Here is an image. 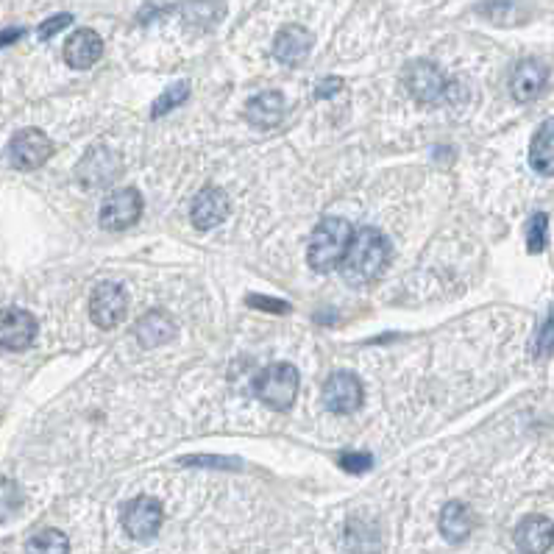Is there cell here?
Masks as SVG:
<instances>
[{"label":"cell","instance_id":"cell-15","mask_svg":"<svg viewBox=\"0 0 554 554\" xmlns=\"http://www.w3.org/2000/svg\"><path fill=\"white\" fill-rule=\"evenodd\" d=\"M516 546L521 554H546L554 546V524L546 516H527L516 527Z\"/></svg>","mask_w":554,"mask_h":554},{"label":"cell","instance_id":"cell-4","mask_svg":"<svg viewBox=\"0 0 554 554\" xmlns=\"http://www.w3.org/2000/svg\"><path fill=\"white\" fill-rule=\"evenodd\" d=\"M404 84H407V92L413 95L415 104L421 106L443 104L451 90L449 78L443 76V70L435 62H429V59L410 62L407 70H404Z\"/></svg>","mask_w":554,"mask_h":554},{"label":"cell","instance_id":"cell-28","mask_svg":"<svg viewBox=\"0 0 554 554\" xmlns=\"http://www.w3.org/2000/svg\"><path fill=\"white\" fill-rule=\"evenodd\" d=\"M532 354H535V360H549V357H554V307L546 315V321L541 323L538 335H535Z\"/></svg>","mask_w":554,"mask_h":554},{"label":"cell","instance_id":"cell-16","mask_svg":"<svg viewBox=\"0 0 554 554\" xmlns=\"http://www.w3.org/2000/svg\"><path fill=\"white\" fill-rule=\"evenodd\" d=\"M104 56V39L98 37L92 28H78L65 45V62L73 70H90L98 59Z\"/></svg>","mask_w":554,"mask_h":554},{"label":"cell","instance_id":"cell-6","mask_svg":"<svg viewBox=\"0 0 554 554\" xmlns=\"http://www.w3.org/2000/svg\"><path fill=\"white\" fill-rule=\"evenodd\" d=\"M129 312V296L115 282H101L90 296V318L98 329H115Z\"/></svg>","mask_w":554,"mask_h":554},{"label":"cell","instance_id":"cell-21","mask_svg":"<svg viewBox=\"0 0 554 554\" xmlns=\"http://www.w3.org/2000/svg\"><path fill=\"white\" fill-rule=\"evenodd\" d=\"M346 546L354 554H379L382 541H379V527L362 518H351L346 524Z\"/></svg>","mask_w":554,"mask_h":554},{"label":"cell","instance_id":"cell-19","mask_svg":"<svg viewBox=\"0 0 554 554\" xmlns=\"http://www.w3.org/2000/svg\"><path fill=\"white\" fill-rule=\"evenodd\" d=\"M245 117L257 129H273L284 117L282 92H259L257 98H251L245 106Z\"/></svg>","mask_w":554,"mask_h":554},{"label":"cell","instance_id":"cell-10","mask_svg":"<svg viewBox=\"0 0 554 554\" xmlns=\"http://www.w3.org/2000/svg\"><path fill=\"white\" fill-rule=\"evenodd\" d=\"M549 84V67L541 59H521L513 73H510V95L518 104H529L535 101Z\"/></svg>","mask_w":554,"mask_h":554},{"label":"cell","instance_id":"cell-31","mask_svg":"<svg viewBox=\"0 0 554 554\" xmlns=\"http://www.w3.org/2000/svg\"><path fill=\"white\" fill-rule=\"evenodd\" d=\"M70 23H73V14H56V17H51V20H45V23L39 26V31H37L39 39L56 37V34H59L62 28L70 26Z\"/></svg>","mask_w":554,"mask_h":554},{"label":"cell","instance_id":"cell-18","mask_svg":"<svg viewBox=\"0 0 554 554\" xmlns=\"http://www.w3.org/2000/svg\"><path fill=\"white\" fill-rule=\"evenodd\" d=\"M529 165L541 176H554V117L543 120L529 142Z\"/></svg>","mask_w":554,"mask_h":554},{"label":"cell","instance_id":"cell-33","mask_svg":"<svg viewBox=\"0 0 554 554\" xmlns=\"http://www.w3.org/2000/svg\"><path fill=\"white\" fill-rule=\"evenodd\" d=\"M26 31L23 28H6V31H0V48H6V45H12L17 39L23 37Z\"/></svg>","mask_w":554,"mask_h":554},{"label":"cell","instance_id":"cell-25","mask_svg":"<svg viewBox=\"0 0 554 554\" xmlns=\"http://www.w3.org/2000/svg\"><path fill=\"white\" fill-rule=\"evenodd\" d=\"M187 95H190V84H187V81H179V84L168 87V90L156 98L154 106H151V117H165L168 112H173L176 106L184 104V101H187Z\"/></svg>","mask_w":554,"mask_h":554},{"label":"cell","instance_id":"cell-30","mask_svg":"<svg viewBox=\"0 0 554 554\" xmlns=\"http://www.w3.org/2000/svg\"><path fill=\"white\" fill-rule=\"evenodd\" d=\"M245 304H248V307H254V310L273 312V315H287V312H290V304H287V301H279V298H268V296H248Z\"/></svg>","mask_w":554,"mask_h":554},{"label":"cell","instance_id":"cell-8","mask_svg":"<svg viewBox=\"0 0 554 554\" xmlns=\"http://www.w3.org/2000/svg\"><path fill=\"white\" fill-rule=\"evenodd\" d=\"M323 404L335 415H351L362 407V382L351 371H335L323 382Z\"/></svg>","mask_w":554,"mask_h":554},{"label":"cell","instance_id":"cell-3","mask_svg":"<svg viewBox=\"0 0 554 554\" xmlns=\"http://www.w3.org/2000/svg\"><path fill=\"white\" fill-rule=\"evenodd\" d=\"M254 393L262 404H268L271 410L287 413L298 396V371L290 362H276L271 368H265L254 382Z\"/></svg>","mask_w":554,"mask_h":554},{"label":"cell","instance_id":"cell-9","mask_svg":"<svg viewBox=\"0 0 554 554\" xmlns=\"http://www.w3.org/2000/svg\"><path fill=\"white\" fill-rule=\"evenodd\" d=\"M162 504L156 502L154 496H140L134 502L126 504L123 510V529L129 532L134 541H151L156 538V532L162 527Z\"/></svg>","mask_w":554,"mask_h":554},{"label":"cell","instance_id":"cell-13","mask_svg":"<svg viewBox=\"0 0 554 554\" xmlns=\"http://www.w3.org/2000/svg\"><path fill=\"white\" fill-rule=\"evenodd\" d=\"M117 173H120V165H117V156L104 148V145H98V148H92L90 154L81 159V165H78L76 176L78 181L84 184V187H104L109 181L115 179Z\"/></svg>","mask_w":554,"mask_h":554},{"label":"cell","instance_id":"cell-1","mask_svg":"<svg viewBox=\"0 0 554 554\" xmlns=\"http://www.w3.org/2000/svg\"><path fill=\"white\" fill-rule=\"evenodd\" d=\"M387 262H390V240L374 226H365L351 237L346 257L340 262V273L348 287L360 290L374 284L385 273Z\"/></svg>","mask_w":554,"mask_h":554},{"label":"cell","instance_id":"cell-22","mask_svg":"<svg viewBox=\"0 0 554 554\" xmlns=\"http://www.w3.org/2000/svg\"><path fill=\"white\" fill-rule=\"evenodd\" d=\"M477 12L482 17H488L490 23H496V26H516L524 20L518 0H485Z\"/></svg>","mask_w":554,"mask_h":554},{"label":"cell","instance_id":"cell-29","mask_svg":"<svg viewBox=\"0 0 554 554\" xmlns=\"http://www.w3.org/2000/svg\"><path fill=\"white\" fill-rule=\"evenodd\" d=\"M181 465H198V468H220V471H229V468H240V460L234 457H181Z\"/></svg>","mask_w":554,"mask_h":554},{"label":"cell","instance_id":"cell-7","mask_svg":"<svg viewBox=\"0 0 554 554\" xmlns=\"http://www.w3.org/2000/svg\"><path fill=\"white\" fill-rule=\"evenodd\" d=\"M53 154V142L48 134L39 129L17 131L9 142V162L17 170H37L42 168Z\"/></svg>","mask_w":554,"mask_h":554},{"label":"cell","instance_id":"cell-27","mask_svg":"<svg viewBox=\"0 0 554 554\" xmlns=\"http://www.w3.org/2000/svg\"><path fill=\"white\" fill-rule=\"evenodd\" d=\"M337 463H340V468H343L346 474H351V477H360V474H368V471L374 468V457H371L368 451L346 449V451H340Z\"/></svg>","mask_w":554,"mask_h":554},{"label":"cell","instance_id":"cell-2","mask_svg":"<svg viewBox=\"0 0 554 554\" xmlns=\"http://www.w3.org/2000/svg\"><path fill=\"white\" fill-rule=\"evenodd\" d=\"M354 229L346 218H323L310 237L307 248V262L315 273H329L340 268L351 245Z\"/></svg>","mask_w":554,"mask_h":554},{"label":"cell","instance_id":"cell-5","mask_svg":"<svg viewBox=\"0 0 554 554\" xmlns=\"http://www.w3.org/2000/svg\"><path fill=\"white\" fill-rule=\"evenodd\" d=\"M142 215V195L134 187H120L106 195V201L101 204V226L106 232H120L134 226Z\"/></svg>","mask_w":554,"mask_h":554},{"label":"cell","instance_id":"cell-20","mask_svg":"<svg viewBox=\"0 0 554 554\" xmlns=\"http://www.w3.org/2000/svg\"><path fill=\"white\" fill-rule=\"evenodd\" d=\"M440 535L449 543L468 541L471 529H474V516L463 502H449L440 510Z\"/></svg>","mask_w":554,"mask_h":554},{"label":"cell","instance_id":"cell-23","mask_svg":"<svg viewBox=\"0 0 554 554\" xmlns=\"http://www.w3.org/2000/svg\"><path fill=\"white\" fill-rule=\"evenodd\" d=\"M28 554H70V541L62 529H42L28 541Z\"/></svg>","mask_w":554,"mask_h":554},{"label":"cell","instance_id":"cell-14","mask_svg":"<svg viewBox=\"0 0 554 554\" xmlns=\"http://www.w3.org/2000/svg\"><path fill=\"white\" fill-rule=\"evenodd\" d=\"M312 51V34L304 26H284L273 39V56L287 67L307 62Z\"/></svg>","mask_w":554,"mask_h":554},{"label":"cell","instance_id":"cell-26","mask_svg":"<svg viewBox=\"0 0 554 554\" xmlns=\"http://www.w3.org/2000/svg\"><path fill=\"white\" fill-rule=\"evenodd\" d=\"M546 243H549V215L535 212L527 223V251L529 254H543Z\"/></svg>","mask_w":554,"mask_h":554},{"label":"cell","instance_id":"cell-24","mask_svg":"<svg viewBox=\"0 0 554 554\" xmlns=\"http://www.w3.org/2000/svg\"><path fill=\"white\" fill-rule=\"evenodd\" d=\"M23 502H26V496H23L20 485L14 479L0 477V521L17 516L23 510Z\"/></svg>","mask_w":554,"mask_h":554},{"label":"cell","instance_id":"cell-17","mask_svg":"<svg viewBox=\"0 0 554 554\" xmlns=\"http://www.w3.org/2000/svg\"><path fill=\"white\" fill-rule=\"evenodd\" d=\"M134 337L142 348L165 346L176 337V321L162 310L145 312L140 321L134 323Z\"/></svg>","mask_w":554,"mask_h":554},{"label":"cell","instance_id":"cell-32","mask_svg":"<svg viewBox=\"0 0 554 554\" xmlns=\"http://www.w3.org/2000/svg\"><path fill=\"white\" fill-rule=\"evenodd\" d=\"M340 90H343V81H340V78H323L321 84L315 87V98H332V95H337Z\"/></svg>","mask_w":554,"mask_h":554},{"label":"cell","instance_id":"cell-11","mask_svg":"<svg viewBox=\"0 0 554 554\" xmlns=\"http://www.w3.org/2000/svg\"><path fill=\"white\" fill-rule=\"evenodd\" d=\"M37 337V318L26 310H9L0 312V346L9 351H26Z\"/></svg>","mask_w":554,"mask_h":554},{"label":"cell","instance_id":"cell-12","mask_svg":"<svg viewBox=\"0 0 554 554\" xmlns=\"http://www.w3.org/2000/svg\"><path fill=\"white\" fill-rule=\"evenodd\" d=\"M229 215V195L223 193L220 187H204L201 193L193 198L190 207V218H193L195 229H215Z\"/></svg>","mask_w":554,"mask_h":554}]
</instances>
